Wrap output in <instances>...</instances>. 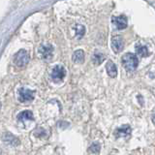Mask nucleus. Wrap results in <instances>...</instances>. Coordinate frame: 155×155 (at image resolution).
<instances>
[{
    "label": "nucleus",
    "instance_id": "1",
    "mask_svg": "<svg viewBox=\"0 0 155 155\" xmlns=\"http://www.w3.org/2000/svg\"><path fill=\"white\" fill-rule=\"evenodd\" d=\"M122 65L124 69L128 72H133L136 70V68L139 65L138 57L133 53H125L122 56Z\"/></svg>",
    "mask_w": 155,
    "mask_h": 155
},
{
    "label": "nucleus",
    "instance_id": "2",
    "mask_svg": "<svg viewBox=\"0 0 155 155\" xmlns=\"http://www.w3.org/2000/svg\"><path fill=\"white\" fill-rule=\"evenodd\" d=\"M15 63L18 67H24L27 65V63L29 62V55L26 51L21 50L19 51L16 56H15Z\"/></svg>",
    "mask_w": 155,
    "mask_h": 155
},
{
    "label": "nucleus",
    "instance_id": "3",
    "mask_svg": "<svg viewBox=\"0 0 155 155\" xmlns=\"http://www.w3.org/2000/svg\"><path fill=\"white\" fill-rule=\"evenodd\" d=\"M51 79L54 81H59L64 79V77L66 75V71L64 69V67L56 65L51 71Z\"/></svg>",
    "mask_w": 155,
    "mask_h": 155
},
{
    "label": "nucleus",
    "instance_id": "4",
    "mask_svg": "<svg viewBox=\"0 0 155 155\" xmlns=\"http://www.w3.org/2000/svg\"><path fill=\"white\" fill-rule=\"evenodd\" d=\"M52 51L53 48L51 45H43L39 48V52H40L42 58L47 61H48L52 57Z\"/></svg>",
    "mask_w": 155,
    "mask_h": 155
},
{
    "label": "nucleus",
    "instance_id": "5",
    "mask_svg": "<svg viewBox=\"0 0 155 155\" xmlns=\"http://www.w3.org/2000/svg\"><path fill=\"white\" fill-rule=\"evenodd\" d=\"M19 100L21 102H29L34 99V92L27 88H21L18 92Z\"/></svg>",
    "mask_w": 155,
    "mask_h": 155
},
{
    "label": "nucleus",
    "instance_id": "6",
    "mask_svg": "<svg viewBox=\"0 0 155 155\" xmlns=\"http://www.w3.org/2000/svg\"><path fill=\"white\" fill-rule=\"evenodd\" d=\"M124 47V42L121 36H114L111 39V48L115 52H119L122 51Z\"/></svg>",
    "mask_w": 155,
    "mask_h": 155
},
{
    "label": "nucleus",
    "instance_id": "7",
    "mask_svg": "<svg viewBox=\"0 0 155 155\" xmlns=\"http://www.w3.org/2000/svg\"><path fill=\"white\" fill-rule=\"evenodd\" d=\"M113 22L116 26V28L119 30H122L127 27V18L125 16H119V17H114Z\"/></svg>",
    "mask_w": 155,
    "mask_h": 155
},
{
    "label": "nucleus",
    "instance_id": "8",
    "mask_svg": "<svg viewBox=\"0 0 155 155\" xmlns=\"http://www.w3.org/2000/svg\"><path fill=\"white\" fill-rule=\"evenodd\" d=\"M131 127L129 125H123L121 127L117 128L115 130L114 135L116 138H123V137H127L131 134Z\"/></svg>",
    "mask_w": 155,
    "mask_h": 155
},
{
    "label": "nucleus",
    "instance_id": "9",
    "mask_svg": "<svg viewBox=\"0 0 155 155\" xmlns=\"http://www.w3.org/2000/svg\"><path fill=\"white\" fill-rule=\"evenodd\" d=\"M106 69H107V73L110 78H115L117 76V68H116L115 64L113 61H108L106 65Z\"/></svg>",
    "mask_w": 155,
    "mask_h": 155
},
{
    "label": "nucleus",
    "instance_id": "10",
    "mask_svg": "<svg viewBox=\"0 0 155 155\" xmlns=\"http://www.w3.org/2000/svg\"><path fill=\"white\" fill-rule=\"evenodd\" d=\"M2 138H3L4 142H6V143L12 144V145H18V144H19L18 139L15 137V136H13L12 134H10V133H5L3 135Z\"/></svg>",
    "mask_w": 155,
    "mask_h": 155
},
{
    "label": "nucleus",
    "instance_id": "11",
    "mask_svg": "<svg viewBox=\"0 0 155 155\" xmlns=\"http://www.w3.org/2000/svg\"><path fill=\"white\" fill-rule=\"evenodd\" d=\"M72 59L75 63H78V64H81L84 61V52L81 50H78L74 52V54L72 56Z\"/></svg>",
    "mask_w": 155,
    "mask_h": 155
},
{
    "label": "nucleus",
    "instance_id": "12",
    "mask_svg": "<svg viewBox=\"0 0 155 155\" xmlns=\"http://www.w3.org/2000/svg\"><path fill=\"white\" fill-rule=\"evenodd\" d=\"M136 51H137V53L140 57H147L149 55V51L147 50V48L143 45H140V44L136 46Z\"/></svg>",
    "mask_w": 155,
    "mask_h": 155
},
{
    "label": "nucleus",
    "instance_id": "13",
    "mask_svg": "<svg viewBox=\"0 0 155 155\" xmlns=\"http://www.w3.org/2000/svg\"><path fill=\"white\" fill-rule=\"evenodd\" d=\"M18 120H32L33 119V114L30 110H23L21 114H18Z\"/></svg>",
    "mask_w": 155,
    "mask_h": 155
},
{
    "label": "nucleus",
    "instance_id": "14",
    "mask_svg": "<svg viewBox=\"0 0 155 155\" xmlns=\"http://www.w3.org/2000/svg\"><path fill=\"white\" fill-rule=\"evenodd\" d=\"M105 59V55L102 54L99 51H95L92 55V62L94 63L95 65H100L102 62Z\"/></svg>",
    "mask_w": 155,
    "mask_h": 155
},
{
    "label": "nucleus",
    "instance_id": "15",
    "mask_svg": "<svg viewBox=\"0 0 155 155\" xmlns=\"http://www.w3.org/2000/svg\"><path fill=\"white\" fill-rule=\"evenodd\" d=\"M75 31H76V36L79 39H81L82 36L84 35L85 28H84V26L81 25V24H78V25L75 26Z\"/></svg>",
    "mask_w": 155,
    "mask_h": 155
},
{
    "label": "nucleus",
    "instance_id": "16",
    "mask_svg": "<svg viewBox=\"0 0 155 155\" xmlns=\"http://www.w3.org/2000/svg\"><path fill=\"white\" fill-rule=\"evenodd\" d=\"M89 151L92 153H98L100 151V144L97 143H92L89 147Z\"/></svg>",
    "mask_w": 155,
    "mask_h": 155
},
{
    "label": "nucleus",
    "instance_id": "17",
    "mask_svg": "<svg viewBox=\"0 0 155 155\" xmlns=\"http://www.w3.org/2000/svg\"><path fill=\"white\" fill-rule=\"evenodd\" d=\"M151 119H152V122H153V123L155 124V114H154L152 115V117H151Z\"/></svg>",
    "mask_w": 155,
    "mask_h": 155
}]
</instances>
